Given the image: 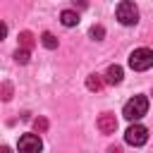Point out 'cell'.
I'll list each match as a JSON object with an SVG mask.
<instances>
[{"label": "cell", "instance_id": "30bf717a", "mask_svg": "<svg viewBox=\"0 0 153 153\" xmlns=\"http://www.w3.org/2000/svg\"><path fill=\"white\" fill-rule=\"evenodd\" d=\"M19 45L31 50V48H33V33H31V31H22V33H19Z\"/></svg>", "mask_w": 153, "mask_h": 153}, {"label": "cell", "instance_id": "8fae6325", "mask_svg": "<svg viewBox=\"0 0 153 153\" xmlns=\"http://www.w3.org/2000/svg\"><path fill=\"white\" fill-rule=\"evenodd\" d=\"M29 57H31V50H29V48H17L14 60H17L19 65H26V62H29Z\"/></svg>", "mask_w": 153, "mask_h": 153}, {"label": "cell", "instance_id": "ba28073f", "mask_svg": "<svg viewBox=\"0 0 153 153\" xmlns=\"http://www.w3.org/2000/svg\"><path fill=\"white\" fill-rule=\"evenodd\" d=\"M60 22H62L65 26H76V24H79V12H74V10H62Z\"/></svg>", "mask_w": 153, "mask_h": 153}, {"label": "cell", "instance_id": "5b68a950", "mask_svg": "<svg viewBox=\"0 0 153 153\" xmlns=\"http://www.w3.org/2000/svg\"><path fill=\"white\" fill-rule=\"evenodd\" d=\"M17 148H19V151H24V153H38V151L43 148V143H41L38 134H24V136H19Z\"/></svg>", "mask_w": 153, "mask_h": 153}, {"label": "cell", "instance_id": "6da1fadb", "mask_svg": "<svg viewBox=\"0 0 153 153\" xmlns=\"http://www.w3.org/2000/svg\"><path fill=\"white\" fill-rule=\"evenodd\" d=\"M146 112H148V98H146V96H134V98H129V100L124 103V110H122V115H124L129 122L141 120Z\"/></svg>", "mask_w": 153, "mask_h": 153}, {"label": "cell", "instance_id": "9c48e42d", "mask_svg": "<svg viewBox=\"0 0 153 153\" xmlns=\"http://www.w3.org/2000/svg\"><path fill=\"white\" fill-rule=\"evenodd\" d=\"M103 84H105V81H103L100 74H88V79H86V88H88V91H100Z\"/></svg>", "mask_w": 153, "mask_h": 153}, {"label": "cell", "instance_id": "7c38bea8", "mask_svg": "<svg viewBox=\"0 0 153 153\" xmlns=\"http://www.w3.org/2000/svg\"><path fill=\"white\" fill-rule=\"evenodd\" d=\"M41 43H43L45 48H50V50H53V48H57V38H55L50 31H45V33L41 36Z\"/></svg>", "mask_w": 153, "mask_h": 153}, {"label": "cell", "instance_id": "277c9868", "mask_svg": "<svg viewBox=\"0 0 153 153\" xmlns=\"http://www.w3.org/2000/svg\"><path fill=\"white\" fill-rule=\"evenodd\" d=\"M124 141H127L129 146H143V143L148 141V129H146L143 124L134 122V124L124 131Z\"/></svg>", "mask_w": 153, "mask_h": 153}, {"label": "cell", "instance_id": "7a4b0ae2", "mask_svg": "<svg viewBox=\"0 0 153 153\" xmlns=\"http://www.w3.org/2000/svg\"><path fill=\"white\" fill-rule=\"evenodd\" d=\"M115 14H117V22H120L122 26H134V24L139 22V7H136L131 0H122V2L117 5Z\"/></svg>", "mask_w": 153, "mask_h": 153}, {"label": "cell", "instance_id": "4fadbf2b", "mask_svg": "<svg viewBox=\"0 0 153 153\" xmlns=\"http://www.w3.org/2000/svg\"><path fill=\"white\" fill-rule=\"evenodd\" d=\"M105 36V29L100 26V24H96V26H91V38H96V41H100Z\"/></svg>", "mask_w": 153, "mask_h": 153}, {"label": "cell", "instance_id": "5bb4252c", "mask_svg": "<svg viewBox=\"0 0 153 153\" xmlns=\"http://www.w3.org/2000/svg\"><path fill=\"white\" fill-rule=\"evenodd\" d=\"M33 129H36V131H45V129H48V122H45L43 117H38V120L33 122Z\"/></svg>", "mask_w": 153, "mask_h": 153}, {"label": "cell", "instance_id": "52a82bcc", "mask_svg": "<svg viewBox=\"0 0 153 153\" xmlns=\"http://www.w3.org/2000/svg\"><path fill=\"white\" fill-rule=\"evenodd\" d=\"M122 76H124V72H122L120 65H110L108 72H105V81H108V84H120Z\"/></svg>", "mask_w": 153, "mask_h": 153}, {"label": "cell", "instance_id": "8992f818", "mask_svg": "<svg viewBox=\"0 0 153 153\" xmlns=\"http://www.w3.org/2000/svg\"><path fill=\"white\" fill-rule=\"evenodd\" d=\"M98 129H100L103 134H115V129H117V120H115V115L103 112V115L98 117Z\"/></svg>", "mask_w": 153, "mask_h": 153}, {"label": "cell", "instance_id": "9a60e30c", "mask_svg": "<svg viewBox=\"0 0 153 153\" xmlns=\"http://www.w3.org/2000/svg\"><path fill=\"white\" fill-rule=\"evenodd\" d=\"M2 93H5L2 98H5V100H10V93H12V88H10V84H5V86H2Z\"/></svg>", "mask_w": 153, "mask_h": 153}, {"label": "cell", "instance_id": "3957f363", "mask_svg": "<svg viewBox=\"0 0 153 153\" xmlns=\"http://www.w3.org/2000/svg\"><path fill=\"white\" fill-rule=\"evenodd\" d=\"M129 67L134 72H146L153 67V50L151 48H136L129 55Z\"/></svg>", "mask_w": 153, "mask_h": 153}]
</instances>
